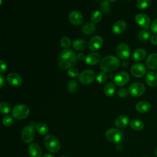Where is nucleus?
<instances>
[{"instance_id":"nucleus-1","label":"nucleus","mask_w":157,"mask_h":157,"mask_svg":"<svg viewBox=\"0 0 157 157\" xmlns=\"http://www.w3.org/2000/svg\"><path fill=\"white\" fill-rule=\"evenodd\" d=\"M77 59V56L73 50L71 48H66L61 51L58 64L61 69H69L76 64Z\"/></svg>"},{"instance_id":"nucleus-2","label":"nucleus","mask_w":157,"mask_h":157,"mask_svg":"<svg viewBox=\"0 0 157 157\" xmlns=\"http://www.w3.org/2000/svg\"><path fill=\"white\" fill-rule=\"evenodd\" d=\"M120 60L113 55L104 56L100 62V67L104 72L115 70L120 65Z\"/></svg>"},{"instance_id":"nucleus-3","label":"nucleus","mask_w":157,"mask_h":157,"mask_svg":"<svg viewBox=\"0 0 157 157\" xmlns=\"http://www.w3.org/2000/svg\"><path fill=\"white\" fill-rule=\"evenodd\" d=\"M105 136L107 139L114 144H120L124 139L123 132L116 128H109L106 131Z\"/></svg>"},{"instance_id":"nucleus-4","label":"nucleus","mask_w":157,"mask_h":157,"mask_svg":"<svg viewBox=\"0 0 157 157\" xmlns=\"http://www.w3.org/2000/svg\"><path fill=\"white\" fill-rule=\"evenodd\" d=\"M46 148L52 153H56L60 148V143L59 140L53 135H47L44 140Z\"/></svg>"},{"instance_id":"nucleus-5","label":"nucleus","mask_w":157,"mask_h":157,"mask_svg":"<svg viewBox=\"0 0 157 157\" xmlns=\"http://www.w3.org/2000/svg\"><path fill=\"white\" fill-rule=\"evenodd\" d=\"M12 115L17 119H23L29 113V109L25 104H17L12 109Z\"/></svg>"},{"instance_id":"nucleus-6","label":"nucleus","mask_w":157,"mask_h":157,"mask_svg":"<svg viewBox=\"0 0 157 157\" xmlns=\"http://www.w3.org/2000/svg\"><path fill=\"white\" fill-rule=\"evenodd\" d=\"M145 88L144 84L140 82H134L131 84L129 86L128 91L129 93L135 97L140 96L144 94L145 92Z\"/></svg>"},{"instance_id":"nucleus-7","label":"nucleus","mask_w":157,"mask_h":157,"mask_svg":"<svg viewBox=\"0 0 157 157\" xmlns=\"http://www.w3.org/2000/svg\"><path fill=\"white\" fill-rule=\"evenodd\" d=\"M116 53L119 58L126 59L129 57L131 50L129 46L125 43H120L116 48Z\"/></svg>"},{"instance_id":"nucleus-8","label":"nucleus","mask_w":157,"mask_h":157,"mask_svg":"<svg viewBox=\"0 0 157 157\" xmlns=\"http://www.w3.org/2000/svg\"><path fill=\"white\" fill-rule=\"evenodd\" d=\"M129 79V75L126 71H120L116 74L113 77V82L118 86L126 85Z\"/></svg>"},{"instance_id":"nucleus-9","label":"nucleus","mask_w":157,"mask_h":157,"mask_svg":"<svg viewBox=\"0 0 157 157\" xmlns=\"http://www.w3.org/2000/svg\"><path fill=\"white\" fill-rule=\"evenodd\" d=\"M34 128L30 125L23 128L21 131V139L25 143H29L32 142L34 138Z\"/></svg>"},{"instance_id":"nucleus-10","label":"nucleus","mask_w":157,"mask_h":157,"mask_svg":"<svg viewBox=\"0 0 157 157\" xmlns=\"http://www.w3.org/2000/svg\"><path fill=\"white\" fill-rule=\"evenodd\" d=\"M95 78V72L91 69H86L82 71L78 76L79 80L84 84L92 82Z\"/></svg>"},{"instance_id":"nucleus-11","label":"nucleus","mask_w":157,"mask_h":157,"mask_svg":"<svg viewBox=\"0 0 157 157\" xmlns=\"http://www.w3.org/2000/svg\"><path fill=\"white\" fill-rule=\"evenodd\" d=\"M135 21L140 27L148 28L150 25V17L143 13H139L135 17Z\"/></svg>"},{"instance_id":"nucleus-12","label":"nucleus","mask_w":157,"mask_h":157,"mask_svg":"<svg viewBox=\"0 0 157 157\" xmlns=\"http://www.w3.org/2000/svg\"><path fill=\"white\" fill-rule=\"evenodd\" d=\"M131 72L134 76L136 77H140L145 74L146 69L144 64L137 63L134 64L131 66Z\"/></svg>"},{"instance_id":"nucleus-13","label":"nucleus","mask_w":157,"mask_h":157,"mask_svg":"<svg viewBox=\"0 0 157 157\" xmlns=\"http://www.w3.org/2000/svg\"><path fill=\"white\" fill-rule=\"evenodd\" d=\"M103 44V39L101 36L96 35L91 38L88 42V47L91 50L99 49Z\"/></svg>"},{"instance_id":"nucleus-14","label":"nucleus","mask_w":157,"mask_h":157,"mask_svg":"<svg viewBox=\"0 0 157 157\" xmlns=\"http://www.w3.org/2000/svg\"><path fill=\"white\" fill-rule=\"evenodd\" d=\"M68 18L69 21L75 25H80L83 20L82 14L77 10L71 11L69 14Z\"/></svg>"},{"instance_id":"nucleus-15","label":"nucleus","mask_w":157,"mask_h":157,"mask_svg":"<svg viewBox=\"0 0 157 157\" xmlns=\"http://www.w3.org/2000/svg\"><path fill=\"white\" fill-rule=\"evenodd\" d=\"M7 79L9 84L15 86L20 85L22 83L21 76L15 72L9 73L7 76Z\"/></svg>"},{"instance_id":"nucleus-16","label":"nucleus","mask_w":157,"mask_h":157,"mask_svg":"<svg viewBox=\"0 0 157 157\" xmlns=\"http://www.w3.org/2000/svg\"><path fill=\"white\" fill-rule=\"evenodd\" d=\"M126 28V23L123 20H120L115 21L112 25V31L116 34H119L123 33Z\"/></svg>"},{"instance_id":"nucleus-17","label":"nucleus","mask_w":157,"mask_h":157,"mask_svg":"<svg viewBox=\"0 0 157 157\" xmlns=\"http://www.w3.org/2000/svg\"><path fill=\"white\" fill-rule=\"evenodd\" d=\"M28 152L31 157H40L42 150L37 143H32L28 147Z\"/></svg>"},{"instance_id":"nucleus-18","label":"nucleus","mask_w":157,"mask_h":157,"mask_svg":"<svg viewBox=\"0 0 157 157\" xmlns=\"http://www.w3.org/2000/svg\"><path fill=\"white\" fill-rule=\"evenodd\" d=\"M101 58V56L99 53L91 52L86 56L85 61L89 65H94L99 61Z\"/></svg>"},{"instance_id":"nucleus-19","label":"nucleus","mask_w":157,"mask_h":157,"mask_svg":"<svg viewBox=\"0 0 157 157\" xmlns=\"http://www.w3.org/2000/svg\"><path fill=\"white\" fill-rule=\"evenodd\" d=\"M145 82L148 85L151 87L157 86V72L154 71L149 72L145 76Z\"/></svg>"},{"instance_id":"nucleus-20","label":"nucleus","mask_w":157,"mask_h":157,"mask_svg":"<svg viewBox=\"0 0 157 157\" xmlns=\"http://www.w3.org/2000/svg\"><path fill=\"white\" fill-rule=\"evenodd\" d=\"M146 64L150 69H157V53H151L146 59Z\"/></svg>"},{"instance_id":"nucleus-21","label":"nucleus","mask_w":157,"mask_h":157,"mask_svg":"<svg viewBox=\"0 0 157 157\" xmlns=\"http://www.w3.org/2000/svg\"><path fill=\"white\" fill-rule=\"evenodd\" d=\"M151 109L150 104L145 101H141L138 102L136 105V109L137 112L145 113L150 111Z\"/></svg>"},{"instance_id":"nucleus-22","label":"nucleus","mask_w":157,"mask_h":157,"mask_svg":"<svg viewBox=\"0 0 157 157\" xmlns=\"http://www.w3.org/2000/svg\"><path fill=\"white\" fill-rule=\"evenodd\" d=\"M129 118L125 115H121L117 117L115 120V124L117 127L123 128L126 127L129 123Z\"/></svg>"},{"instance_id":"nucleus-23","label":"nucleus","mask_w":157,"mask_h":157,"mask_svg":"<svg viewBox=\"0 0 157 157\" xmlns=\"http://www.w3.org/2000/svg\"><path fill=\"white\" fill-rule=\"evenodd\" d=\"M146 56V51L142 48H139L134 50L132 54V58L134 61H140L143 59Z\"/></svg>"},{"instance_id":"nucleus-24","label":"nucleus","mask_w":157,"mask_h":157,"mask_svg":"<svg viewBox=\"0 0 157 157\" xmlns=\"http://www.w3.org/2000/svg\"><path fill=\"white\" fill-rule=\"evenodd\" d=\"M96 31V26L93 22H88L83 25L82 28V31L86 35L91 34Z\"/></svg>"},{"instance_id":"nucleus-25","label":"nucleus","mask_w":157,"mask_h":157,"mask_svg":"<svg viewBox=\"0 0 157 157\" xmlns=\"http://www.w3.org/2000/svg\"><path fill=\"white\" fill-rule=\"evenodd\" d=\"M87 45L86 42L81 38L76 39L72 42V47L76 50H84Z\"/></svg>"},{"instance_id":"nucleus-26","label":"nucleus","mask_w":157,"mask_h":157,"mask_svg":"<svg viewBox=\"0 0 157 157\" xmlns=\"http://www.w3.org/2000/svg\"><path fill=\"white\" fill-rule=\"evenodd\" d=\"M104 91L107 96H111L113 95L115 92V86L112 82H109L105 85Z\"/></svg>"},{"instance_id":"nucleus-27","label":"nucleus","mask_w":157,"mask_h":157,"mask_svg":"<svg viewBox=\"0 0 157 157\" xmlns=\"http://www.w3.org/2000/svg\"><path fill=\"white\" fill-rule=\"evenodd\" d=\"M130 126L132 129L136 130V131H140L142 130L144 127V124L143 122L137 119H133L130 121Z\"/></svg>"},{"instance_id":"nucleus-28","label":"nucleus","mask_w":157,"mask_h":157,"mask_svg":"<svg viewBox=\"0 0 157 157\" xmlns=\"http://www.w3.org/2000/svg\"><path fill=\"white\" fill-rule=\"evenodd\" d=\"M36 131H37V132H39V134H40L42 135L46 134L48 131V126H47L46 124H45L44 123H42V122L38 123L36 126Z\"/></svg>"},{"instance_id":"nucleus-29","label":"nucleus","mask_w":157,"mask_h":157,"mask_svg":"<svg viewBox=\"0 0 157 157\" xmlns=\"http://www.w3.org/2000/svg\"><path fill=\"white\" fill-rule=\"evenodd\" d=\"M78 88L77 82L74 79H71L67 83V90L71 93H75Z\"/></svg>"},{"instance_id":"nucleus-30","label":"nucleus","mask_w":157,"mask_h":157,"mask_svg":"<svg viewBox=\"0 0 157 157\" xmlns=\"http://www.w3.org/2000/svg\"><path fill=\"white\" fill-rule=\"evenodd\" d=\"M150 36V33L148 29H142L137 34V37L139 40L142 41L147 40Z\"/></svg>"},{"instance_id":"nucleus-31","label":"nucleus","mask_w":157,"mask_h":157,"mask_svg":"<svg viewBox=\"0 0 157 157\" xmlns=\"http://www.w3.org/2000/svg\"><path fill=\"white\" fill-rule=\"evenodd\" d=\"M102 17V12L99 10H96L92 12L91 15V20L93 23H97L99 21Z\"/></svg>"},{"instance_id":"nucleus-32","label":"nucleus","mask_w":157,"mask_h":157,"mask_svg":"<svg viewBox=\"0 0 157 157\" xmlns=\"http://www.w3.org/2000/svg\"><path fill=\"white\" fill-rule=\"evenodd\" d=\"M150 0H137L136 1V6L141 10L147 9L151 4Z\"/></svg>"},{"instance_id":"nucleus-33","label":"nucleus","mask_w":157,"mask_h":157,"mask_svg":"<svg viewBox=\"0 0 157 157\" xmlns=\"http://www.w3.org/2000/svg\"><path fill=\"white\" fill-rule=\"evenodd\" d=\"M100 9L104 13H107L110 10V4L109 1L104 0L100 2Z\"/></svg>"},{"instance_id":"nucleus-34","label":"nucleus","mask_w":157,"mask_h":157,"mask_svg":"<svg viewBox=\"0 0 157 157\" xmlns=\"http://www.w3.org/2000/svg\"><path fill=\"white\" fill-rule=\"evenodd\" d=\"M11 109L10 104L6 101H2L0 103V111L2 113H8Z\"/></svg>"},{"instance_id":"nucleus-35","label":"nucleus","mask_w":157,"mask_h":157,"mask_svg":"<svg viewBox=\"0 0 157 157\" xmlns=\"http://www.w3.org/2000/svg\"><path fill=\"white\" fill-rule=\"evenodd\" d=\"M107 78V75L104 71L99 72L96 75V80L99 83H104Z\"/></svg>"},{"instance_id":"nucleus-36","label":"nucleus","mask_w":157,"mask_h":157,"mask_svg":"<svg viewBox=\"0 0 157 157\" xmlns=\"http://www.w3.org/2000/svg\"><path fill=\"white\" fill-rule=\"evenodd\" d=\"M60 44L63 48H65L66 49L68 48V47L71 45V40L67 37H63L60 40Z\"/></svg>"},{"instance_id":"nucleus-37","label":"nucleus","mask_w":157,"mask_h":157,"mask_svg":"<svg viewBox=\"0 0 157 157\" xmlns=\"http://www.w3.org/2000/svg\"><path fill=\"white\" fill-rule=\"evenodd\" d=\"M13 122V118L11 115H6L2 118V123L5 126H10Z\"/></svg>"},{"instance_id":"nucleus-38","label":"nucleus","mask_w":157,"mask_h":157,"mask_svg":"<svg viewBox=\"0 0 157 157\" xmlns=\"http://www.w3.org/2000/svg\"><path fill=\"white\" fill-rule=\"evenodd\" d=\"M67 74L71 77H76L78 75L79 72L75 67H71L67 71Z\"/></svg>"},{"instance_id":"nucleus-39","label":"nucleus","mask_w":157,"mask_h":157,"mask_svg":"<svg viewBox=\"0 0 157 157\" xmlns=\"http://www.w3.org/2000/svg\"><path fill=\"white\" fill-rule=\"evenodd\" d=\"M128 93H129V91L126 88H121L118 90L117 94L121 98H124L127 96Z\"/></svg>"},{"instance_id":"nucleus-40","label":"nucleus","mask_w":157,"mask_h":157,"mask_svg":"<svg viewBox=\"0 0 157 157\" xmlns=\"http://www.w3.org/2000/svg\"><path fill=\"white\" fill-rule=\"evenodd\" d=\"M150 29L153 34L157 35V18L152 22L150 26Z\"/></svg>"},{"instance_id":"nucleus-41","label":"nucleus","mask_w":157,"mask_h":157,"mask_svg":"<svg viewBox=\"0 0 157 157\" xmlns=\"http://www.w3.org/2000/svg\"><path fill=\"white\" fill-rule=\"evenodd\" d=\"M0 64H1V69H0V71L1 73L4 72L6 71L7 69V66L6 64L5 63L4 61H3L2 59H1L0 61Z\"/></svg>"},{"instance_id":"nucleus-42","label":"nucleus","mask_w":157,"mask_h":157,"mask_svg":"<svg viewBox=\"0 0 157 157\" xmlns=\"http://www.w3.org/2000/svg\"><path fill=\"white\" fill-rule=\"evenodd\" d=\"M150 42L153 45H157V35L153 34L151 36Z\"/></svg>"},{"instance_id":"nucleus-43","label":"nucleus","mask_w":157,"mask_h":157,"mask_svg":"<svg viewBox=\"0 0 157 157\" xmlns=\"http://www.w3.org/2000/svg\"><path fill=\"white\" fill-rule=\"evenodd\" d=\"M4 84H5V78H4V75L1 74L0 75V86H1V88H2Z\"/></svg>"},{"instance_id":"nucleus-44","label":"nucleus","mask_w":157,"mask_h":157,"mask_svg":"<svg viewBox=\"0 0 157 157\" xmlns=\"http://www.w3.org/2000/svg\"><path fill=\"white\" fill-rule=\"evenodd\" d=\"M85 58H86V56H85V55H84V53H78L77 55V58L79 60L83 59Z\"/></svg>"},{"instance_id":"nucleus-45","label":"nucleus","mask_w":157,"mask_h":157,"mask_svg":"<svg viewBox=\"0 0 157 157\" xmlns=\"http://www.w3.org/2000/svg\"><path fill=\"white\" fill-rule=\"evenodd\" d=\"M42 157H54V156L51 153H46Z\"/></svg>"},{"instance_id":"nucleus-46","label":"nucleus","mask_w":157,"mask_h":157,"mask_svg":"<svg viewBox=\"0 0 157 157\" xmlns=\"http://www.w3.org/2000/svg\"><path fill=\"white\" fill-rule=\"evenodd\" d=\"M31 126H32V127H33V128H34V126H36V123H35V121H32L31 123H30V124H29Z\"/></svg>"},{"instance_id":"nucleus-47","label":"nucleus","mask_w":157,"mask_h":157,"mask_svg":"<svg viewBox=\"0 0 157 157\" xmlns=\"http://www.w3.org/2000/svg\"><path fill=\"white\" fill-rule=\"evenodd\" d=\"M155 155L157 156V148H156V150L155 151Z\"/></svg>"},{"instance_id":"nucleus-48","label":"nucleus","mask_w":157,"mask_h":157,"mask_svg":"<svg viewBox=\"0 0 157 157\" xmlns=\"http://www.w3.org/2000/svg\"><path fill=\"white\" fill-rule=\"evenodd\" d=\"M63 157H69V156H63Z\"/></svg>"}]
</instances>
